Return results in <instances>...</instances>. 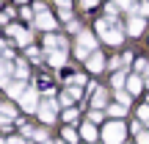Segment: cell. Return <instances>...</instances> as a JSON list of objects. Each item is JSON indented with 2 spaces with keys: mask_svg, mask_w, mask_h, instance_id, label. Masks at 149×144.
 Listing matches in <instances>:
<instances>
[{
  "mask_svg": "<svg viewBox=\"0 0 149 144\" xmlns=\"http://www.w3.org/2000/svg\"><path fill=\"white\" fill-rule=\"evenodd\" d=\"M108 136H111V141H119V128H111V130H108Z\"/></svg>",
  "mask_w": 149,
  "mask_h": 144,
  "instance_id": "1",
  "label": "cell"
}]
</instances>
